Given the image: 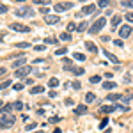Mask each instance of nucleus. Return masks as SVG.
Wrapping results in <instances>:
<instances>
[{
    "instance_id": "obj_52",
    "label": "nucleus",
    "mask_w": 133,
    "mask_h": 133,
    "mask_svg": "<svg viewBox=\"0 0 133 133\" xmlns=\"http://www.w3.org/2000/svg\"><path fill=\"white\" fill-rule=\"evenodd\" d=\"M14 2H25V0H14Z\"/></svg>"
},
{
    "instance_id": "obj_33",
    "label": "nucleus",
    "mask_w": 133,
    "mask_h": 133,
    "mask_svg": "<svg viewBox=\"0 0 133 133\" xmlns=\"http://www.w3.org/2000/svg\"><path fill=\"white\" fill-rule=\"evenodd\" d=\"M123 5L126 7V9H133V0H124Z\"/></svg>"
},
{
    "instance_id": "obj_22",
    "label": "nucleus",
    "mask_w": 133,
    "mask_h": 133,
    "mask_svg": "<svg viewBox=\"0 0 133 133\" xmlns=\"http://www.w3.org/2000/svg\"><path fill=\"white\" fill-rule=\"evenodd\" d=\"M83 73H85V69H83V68H76V66L73 68V75H75V76H82Z\"/></svg>"
},
{
    "instance_id": "obj_43",
    "label": "nucleus",
    "mask_w": 133,
    "mask_h": 133,
    "mask_svg": "<svg viewBox=\"0 0 133 133\" xmlns=\"http://www.w3.org/2000/svg\"><path fill=\"white\" fill-rule=\"evenodd\" d=\"M107 124H108V119H107V117H105V119H103L101 123H99V130H103V128H105V126H107Z\"/></svg>"
},
{
    "instance_id": "obj_9",
    "label": "nucleus",
    "mask_w": 133,
    "mask_h": 133,
    "mask_svg": "<svg viewBox=\"0 0 133 133\" xmlns=\"http://www.w3.org/2000/svg\"><path fill=\"white\" fill-rule=\"evenodd\" d=\"M61 64H62V69H66V71H73V61H69V59H62L61 61Z\"/></svg>"
},
{
    "instance_id": "obj_11",
    "label": "nucleus",
    "mask_w": 133,
    "mask_h": 133,
    "mask_svg": "<svg viewBox=\"0 0 133 133\" xmlns=\"http://www.w3.org/2000/svg\"><path fill=\"white\" fill-rule=\"evenodd\" d=\"M25 64H27V59H25V57H20V59H16V61L12 62V68H14V69H20Z\"/></svg>"
},
{
    "instance_id": "obj_44",
    "label": "nucleus",
    "mask_w": 133,
    "mask_h": 133,
    "mask_svg": "<svg viewBox=\"0 0 133 133\" xmlns=\"http://www.w3.org/2000/svg\"><path fill=\"white\" fill-rule=\"evenodd\" d=\"M124 82H126V83L131 82V75H130V73H126V75H124Z\"/></svg>"
},
{
    "instance_id": "obj_3",
    "label": "nucleus",
    "mask_w": 133,
    "mask_h": 133,
    "mask_svg": "<svg viewBox=\"0 0 133 133\" xmlns=\"http://www.w3.org/2000/svg\"><path fill=\"white\" fill-rule=\"evenodd\" d=\"M105 25H107V18H103V16H101V18H98V20L92 23V27H89V34H98Z\"/></svg>"
},
{
    "instance_id": "obj_41",
    "label": "nucleus",
    "mask_w": 133,
    "mask_h": 133,
    "mask_svg": "<svg viewBox=\"0 0 133 133\" xmlns=\"http://www.w3.org/2000/svg\"><path fill=\"white\" fill-rule=\"evenodd\" d=\"M12 105H14V110H21L23 108V103L21 101H16V103H12Z\"/></svg>"
},
{
    "instance_id": "obj_46",
    "label": "nucleus",
    "mask_w": 133,
    "mask_h": 133,
    "mask_svg": "<svg viewBox=\"0 0 133 133\" xmlns=\"http://www.w3.org/2000/svg\"><path fill=\"white\" fill-rule=\"evenodd\" d=\"M59 121H61L59 115H55V117H51V119H50V123H59Z\"/></svg>"
},
{
    "instance_id": "obj_54",
    "label": "nucleus",
    "mask_w": 133,
    "mask_h": 133,
    "mask_svg": "<svg viewBox=\"0 0 133 133\" xmlns=\"http://www.w3.org/2000/svg\"><path fill=\"white\" fill-rule=\"evenodd\" d=\"M36 133H43V131H36Z\"/></svg>"
},
{
    "instance_id": "obj_30",
    "label": "nucleus",
    "mask_w": 133,
    "mask_h": 133,
    "mask_svg": "<svg viewBox=\"0 0 133 133\" xmlns=\"http://www.w3.org/2000/svg\"><path fill=\"white\" fill-rule=\"evenodd\" d=\"M89 82H91V83H99V82H101V76L94 75V76H91V78H89Z\"/></svg>"
},
{
    "instance_id": "obj_21",
    "label": "nucleus",
    "mask_w": 133,
    "mask_h": 133,
    "mask_svg": "<svg viewBox=\"0 0 133 133\" xmlns=\"http://www.w3.org/2000/svg\"><path fill=\"white\" fill-rule=\"evenodd\" d=\"M12 108H14V105H11V103L4 105V107H2V115H4V114H11V110H12Z\"/></svg>"
},
{
    "instance_id": "obj_32",
    "label": "nucleus",
    "mask_w": 133,
    "mask_h": 133,
    "mask_svg": "<svg viewBox=\"0 0 133 133\" xmlns=\"http://www.w3.org/2000/svg\"><path fill=\"white\" fill-rule=\"evenodd\" d=\"M57 39H55V37H46V39H44V44H57Z\"/></svg>"
},
{
    "instance_id": "obj_12",
    "label": "nucleus",
    "mask_w": 133,
    "mask_h": 133,
    "mask_svg": "<svg viewBox=\"0 0 133 133\" xmlns=\"http://www.w3.org/2000/svg\"><path fill=\"white\" fill-rule=\"evenodd\" d=\"M114 110H117V108H115V105H107V107H101V108H99V112H101V114H105V115L112 114Z\"/></svg>"
},
{
    "instance_id": "obj_53",
    "label": "nucleus",
    "mask_w": 133,
    "mask_h": 133,
    "mask_svg": "<svg viewBox=\"0 0 133 133\" xmlns=\"http://www.w3.org/2000/svg\"><path fill=\"white\" fill-rule=\"evenodd\" d=\"M80 2H87V0H80Z\"/></svg>"
},
{
    "instance_id": "obj_28",
    "label": "nucleus",
    "mask_w": 133,
    "mask_h": 133,
    "mask_svg": "<svg viewBox=\"0 0 133 133\" xmlns=\"http://www.w3.org/2000/svg\"><path fill=\"white\" fill-rule=\"evenodd\" d=\"M51 0H34V4H37V5H43V7H48V4H50Z\"/></svg>"
},
{
    "instance_id": "obj_47",
    "label": "nucleus",
    "mask_w": 133,
    "mask_h": 133,
    "mask_svg": "<svg viewBox=\"0 0 133 133\" xmlns=\"http://www.w3.org/2000/svg\"><path fill=\"white\" fill-rule=\"evenodd\" d=\"M80 87H82V85H80V82H73V89H76V91H78Z\"/></svg>"
},
{
    "instance_id": "obj_13",
    "label": "nucleus",
    "mask_w": 133,
    "mask_h": 133,
    "mask_svg": "<svg viewBox=\"0 0 133 133\" xmlns=\"http://www.w3.org/2000/svg\"><path fill=\"white\" fill-rule=\"evenodd\" d=\"M115 85H117V82H114V80H108V82L101 83V87L105 89V91H112V89H115Z\"/></svg>"
},
{
    "instance_id": "obj_20",
    "label": "nucleus",
    "mask_w": 133,
    "mask_h": 133,
    "mask_svg": "<svg viewBox=\"0 0 133 133\" xmlns=\"http://www.w3.org/2000/svg\"><path fill=\"white\" fill-rule=\"evenodd\" d=\"M121 20H123V18H121L119 14H115V16L112 18V29H114V30H115V27H117V25H121Z\"/></svg>"
},
{
    "instance_id": "obj_8",
    "label": "nucleus",
    "mask_w": 133,
    "mask_h": 133,
    "mask_svg": "<svg viewBox=\"0 0 133 133\" xmlns=\"http://www.w3.org/2000/svg\"><path fill=\"white\" fill-rule=\"evenodd\" d=\"M101 53L105 55V57H107V59H108V61H112L114 64H115V66H119V64H121V62H119V59H117V57H115L114 53H110V51H107V50H103Z\"/></svg>"
},
{
    "instance_id": "obj_29",
    "label": "nucleus",
    "mask_w": 133,
    "mask_h": 133,
    "mask_svg": "<svg viewBox=\"0 0 133 133\" xmlns=\"http://www.w3.org/2000/svg\"><path fill=\"white\" fill-rule=\"evenodd\" d=\"M87 25H89L87 21H82V23H78V27H76V30H78V32H83L85 29H87Z\"/></svg>"
},
{
    "instance_id": "obj_42",
    "label": "nucleus",
    "mask_w": 133,
    "mask_h": 133,
    "mask_svg": "<svg viewBox=\"0 0 133 133\" xmlns=\"http://www.w3.org/2000/svg\"><path fill=\"white\" fill-rule=\"evenodd\" d=\"M7 12V5L5 4H0V14H5Z\"/></svg>"
},
{
    "instance_id": "obj_38",
    "label": "nucleus",
    "mask_w": 133,
    "mask_h": 133,
    "mask_svg": "<svg viewBox=\"0 0 133 133\" xmlns=\"http://www.w3.org/2000/svg\"><path fill=\"white\" fill-rule=\"evenodd\" d=\"M39 12H41L43 16H48V14H50V9H48V7H41V9H39Z\"/></svg>"
},
{
    "instance_id": "obj_31",
    "label": "nucleus",
    "mask_w": 133,
    "mask_h": 133,
    "mask_svg": "<svg viewBox=\"0 0 133 133\" xmlns=\"http://www.w3.org/2000/svg\"><path fill=\"white\" fill-rule=\"evenodd\" d=\"M115 108L121 110V112H128V110H130V107H126V105H117V103H115Z\"/></svg>"
},
{
    "instance_id": "obj_55",
    "label": "nucleus",
    "mask_w": 133,
    "mask_h": 133,
    "mask_svg": "<svg viewBox=\"0 0 133 133\" xmlns=\"http://www.w3.org/2000/svg\"><path fill=\"white\" fill-rule=\"evenodd\" d=\"M0 107H2V101H0Z\"/></svg>"
},
{
    "instance_id": "obj_14",
    "label": "nucleus",
    "mask_w": 133,
    "mask_h": 133,
    "mask_svg": "<svg viewBox=\"0 0 133 133\" xmlns=\"http://www.w3.org/2000/svg\"><path fill=\"white\" fill-rule=\"evenodd\" d=\"M94 11H96V5H94V4H89V5H85V7L82 9V14L89 16V14H92Z\"/></svg>"
},
{
    "instance_id": "obj_49",
    "label": "nucleus",
    "mask_w": 133,
    "mask_h": 133,
    "mask_svg": "<svg viewBox=\"0 0 133 133\" xmlns=\"http://www.w3.org/2000/svg\"><path fill=\"white\" fill-rule=\"evenodd\" d=\"M5 73H7V69H5V68H0V75H5Z\"/></svg>"
},
{
    "instance_id": "obj_4",
    "label": "nucleus",
    "mask_w": 133,
    "mask_h": 133,
    "mask_svg": "<svg viewBox=\"0 0 133 133\" xmlns=\"http://www.w3.org/2000/svg\"><path fill=\"white\" fill-rule=\"evenodd\" d=\"M53 9L57 11V12H62V11H69V9H73V2H57Z\"/></svg>"
},
{
    "instance_id": "obj_10",
    "label": "nucleus",
    "mask_w": 133,
    "mask_h": 133,
    "mask_svg": "<svg viewBox=\"0 0 133 133\" xmlns=\"http://www.w3.org/2000/svg\"><path fill=\"white\" fill-rule=\"evenodd\" d=\"M44 21L48 23V25H55V23H59L61 18L59 16H55V14H48V16H44Z\"/></svg>"
},
{
    "instance_id": "obj_26",
    "label": "nucleus",
    "mask_w": 133,
    "mask_h": 133,
    "mask_svg": "<svg viewBox=\"0 0 133 133\" xmlns=\"http://www.w3.org/2000/svg\"><path fill=\"white\" fill-rule=\"evenodd\" d=\"M12 85V80H4V82L0 83V89L4 91V89H7V87H11Z\"/></svg>"
},
{
    "instance_id": "obj_48",
    "label": "nucleus",
    "mask_w": 133,
    "mask_h": 133,
    "mask_svg": "<svg viewBox=\"0 0 133 133\" xmlns=\"http://www.w3.org/2000/svg\"><path fill=\"white\" fill-rule=\"evenodd\" d=\"M21 89H23V83H16L14 85V91H21Z\"/></svg>"
},
{
    "instance_id": "obj_15",
    "label": "nucleus",
    "mask_w": 133,
    "mask_h": 133,
    "mask_svg": "<svg viewBox=\"0 0 133 133\" xmlns=\"http://www.w3.org/2000/svg\"><path fill=\"white\" fill-rule=\"evenodd\" d=\"M87 110H89V108H87V105H78L73 112L76 114V115H83V114H87Z\"/></svg>"
},
{
    "instance_id": "obj_2",
    "label": "nucleus",
    "mask_w": 133,
    "mask_h": 133,
    "mask_svg": "<svg viewBox=\"0 0 133 133\" xmlns=\"http://www.w3.org/2000/svg\"><path fill=\"white\" fill-rule=\"evenodd\" d=\"M14 14H16V16H20V18H32V16L36 14V11L32 9V7H27V5H23V7H20V9L14 11Z\"/></svg>"
},
{
    "instance_id": "obj_56",
    "label": "nucleus",
    "mask_w": 133,
    "mask_h": 133,
    "mask_svg": "<svg viewBox=\"0 0 133 133\" xmlns=\"http://www.w3.org/2000/svg\"><path fill=\"white\" fill-rule=\"evenodd\" d=\"M121 2H124V0H121Z\"/></svg>"
},
{
    "instance_id": "obj_36",
    "label": "nucleus",
    "mask_w": 133,
    "mask_h": 133,
    "mask_svg": "<svg viewBox=\"0 0 133 133\" xmlns=\"http://www.w3.org/2000/svg\"><path fill=\"white\" fill-rule=\"evenodd\" d=\"M76 27H78V25H76V23H73V21H71V23L68 25V32H75V30H76Z\"/></svg>"
},
{
    "instance_id": "obj_40",
    "label": "nucleus",
    "mask_w": 133,
    "mask_h": 133,
    "mask_svg": "<svg viewBox=\"0 0 133 133\" xmlns=\"http://www.w3.org/2000/svg\"><path fill=\"white\" fill-rule=\"evenodd\" d=\"M29 46H30V43H18V44H16V48H29Z\"/></svg>"
},
{
    "instance_id": "obj_17",
    "label": "nucleus",
    "mask_w": 133,
    "mask_h": 133,
    "mask_svg": "<svg viewBox=\"0 0 133 133\" xmlns=\"http://www.w3.org/2000/svg\"><path fill=\"white\" fill-rule=\"evenodd\" d=\"M123 96H124V94H117V92H115V94H108L107 98H108V101H121Z\"/></svg>"
},
{
    "instance_id": "obj_39",
    "label": "nucleus",
    "mask_w": 133,
    "mask_h": 133,
    "mask_svg": "<svg viewBox=\"0 0 133 133\" xmlns=\"http://www.w3.org/2000/svg\"><path fill=\"white\" fill-rule=\"evenodd\" d=\"M126 20H128V23H133V11L126 12Z\"/></svg>"
},
{
    "instance_id": "obj_51",
    "label": "nucleus",
    "mask_w": 133,
    "mask_h": 133,
    "mask_svg": "<svg viewBox=\"0 0 133 133\" xmlns=\"http://www.w3.org/2000/svg\"><path fill=\"white\" fill-rule=\"evenodd\" d=\"M53 133H61V130H59V128H57V130H55V131H53Z\"/></svg>"
},
{
    "instance_id": "obj_24",
    "label": "nucleus",
    "mask_w": 133,
    "mask_h": 133,
    "mask_svg": "<svg viewBox=\"0 0 133 133\" xmlns=\"http://www.w3.org/2000/svg\"><path fill=\"white\" fill-rule=\"evenodd\" d=\"M59 39H61V41H69V39H71V34H69V32H62L61 36H59Z\"/></svg>"
},
{
    "instance_id": "obj_16",
    "label": "nucleus",
    "mask_w": 133,
    "mask_h": 133,
    "mask_svg": "<svg viewBox=\"0 0 133 133\" xmlns=\"http://www.w3.org/2000/svg\"><path fill=\"white\" fill-rule=\"evenodd\" d=\"M85 48H87V51H91V53H98V46L92 41H85Z\"/></svg>"
},
{
    "instance_id": "obj_7",
    "label": "nucleus",
    "mask_w": 133,
    "mask_h": 133,
    "mask_svg": "<svg viewBox=\"0 0 133 133\" xmlns=\"http://www.w3.org/2000/svg\"><path fill=\"white\" fill-rule=\"evenodd\" d=\"M131 32H133V29L130 27V25H123V27L119 29V36H121L123 39H126V37H130V36H131Z\"/></svg>"
},
{
    "instance_id": "obj_50",
    "label": "nucleus",
    "mask_w": 133,
    "mask_h": 133,
    "mask_svg": "<svg viewBox=\"0 0 133 133\" xmlns=\"http://www.w3.org/2000/svg\"><path fill=\"white\" fill-rule=\"evenodd\" d=\"M4 41V34H0V43Z\"/></svg>"
},
{
    "instance_id": "obj_25",
    "label": "nucleus",
    "mask_w": 133,
    "mask_h": 133,
    "mask_svg": "<svg viewBox=\"0 0 133 133\" xmlns=\"http://www.w3.org/2000/svg\"><path fill=\"white\" fill-rule=\"evenodd\" d=\"M73 59L83 62V61H85V55H83V53H78V51H75V53H73Z\"/></svg>"
},
{
    "instance_id": "obj_34",
    "label": "nucleus",
    "mask_w": 133,
    "mask_h": 133,
    "mask_svg": "<svg viewBox=\"0 0 133 133\" xmlns=\"http://www.w3.org/2000/svg\"><path fill=\"white\" fill-rule=\"evenodd\" d=\"M36 128H37V124H36V123H30V124H27V126H25V130H27V131H34Z\"/></svg>"
},
{
    "instance_id": "obj_5",
    "label": "nucleus",
    "mask_w": 133,
    "mask_h": 133,
    "mask_svg": "<svg viewBox=\"0 0 133 133\" xmlns=\"http://www.w3.org/2000/svg\"><path fill=\"white\" fill-rule=\"evenodd\" d=\"M30 71H32L30 66H23V68H20V69H14V76H16V78H25Z\"/></svg>"
},
{
    "instance_id": "obj_18",
    "label": "nucleus",
    "mask_w": 133,
    "mask_h": 133,
    "mask_svg": "<svg viewBox=\"0 0 133 133\" xmlns=\"http://www.w3.org/2000/svg\"><path fill=\"white\" fill-rule=\"evenodd\" d=\"M41 92H44V87L43 85H34L30 89V94L34 96V94H41Z\"/></svg>"
},
{
    "instance_id": "obj_1",
    "label": "nucleus",
    "mask_w": 133,
    "mask_h": 133,
    "mask_svg": "<svg viewBox=\"0 0 133 133\" xmlns=\"http://www.w3.org/2000/svg\"><path fill=\"white\" fill-rule=\"evenodd\" d=\"M14 123H16V117L12 114H4L0 117V130H9Z\"/></svg>"
},
{
    "instance_id": "obj_45",
    "label": "nucleus",
    "mask_w": 133,
    "mask_h": 133,
    "mask_svg": "<svg viewBox=\"0 0 133 133\" xmlns=\"http://www.w3.org/2000/svg\"><path fill=\"white\" fill-rule=\"evenodd\" d=\"M34 50H36V51H43V50H44V44H39V46H34Z\"/></svg>"
},
{
    "instance_id": "obj_19",
    "label": "nucleus",
    "mask_w": 133,
    "mask_h": 133,
    "mask_svg": "<svg viewBox=\"0 0 133 133\" xmlns=\"http://www.w3.org/2000/svg\"><path fill=\"white\" fill-rule=\"evenodd\" d=\"M92 101H96V94H94V92H87V94H85V105H89V103H92Z\"/></svg>"
},
{
    "instance_id": "obj_6",
    "label": "nucleus",
    "mask_w": 133,
    "mask_h": 133,
    "mask_svg": "<svg viewBox=\"0 0 133 133\" xmlns=\"http://www.w3.org/2000/svg\"><path fill=\"white\" fill-rule=\"evenodd\" d=\"M9 29L14 30V32H29L30 30V27H27V25H23V23H11Z\"/></svg>"
},
{
    "instance_id": "obj_27",
    "label": "nucleus",
    "mask_w": 133,
    "mask_h": 133,
    "mask_svg": "<svg viewBox=\"0 0 133 133\" xmlns=\"http://www.w3.org/2000/svg\"><path fill=\"white\" fill-rule=\"evenodd\" d=\"M64 53H68V48H66V46H62V48H57V50H55V55H57V57H61V55H64Z\"/></svg>"
},
{
    "instance_id": "obj_23",
    "label": "nucleus",
    "mask_w": 133,
    "mask_h": 133,
    "mask_svg": "<svg viewBox=\"0 0 133 133\" xmlns=\"http://www.w3.org/2000/svg\"><path fill=\"white\" fill-rule=\"evenodd\" d=\"M57 85H59V78H55V76H53V78H50V80H48V87L55 89Z\"/></svg>"
},
{
    "instance_id": "obj_35",
    "label": "nucleus",
    "mask_w": 133,
    "mask_h": 133,
    "mask_svg": "<svg viewBox=\"0 0 133 133\" xmlns=\"http://www.w3.org/2000/svg\"><path fill=\"white\" fill-rule=\"evenodd\" d=\"M108 4H110V0H99L98 2V7H108Z\"/></svg>"
},
{
    "instance_id": "obj_37",
    "label": "nucleus",
    "mask_w": 133,
    "mask_h": 133,
    "mask_svg": "<svg viewBox=\"0 0 133 133\" xmlns=\"http://www.w3.org/2000/svg\"><path fill=\"white\" fill-rule=\"evenodd\" d=\"M123 103H130V101H133V94H130V96H123V99H121Z\"/></svg>"
}]
</instances>
